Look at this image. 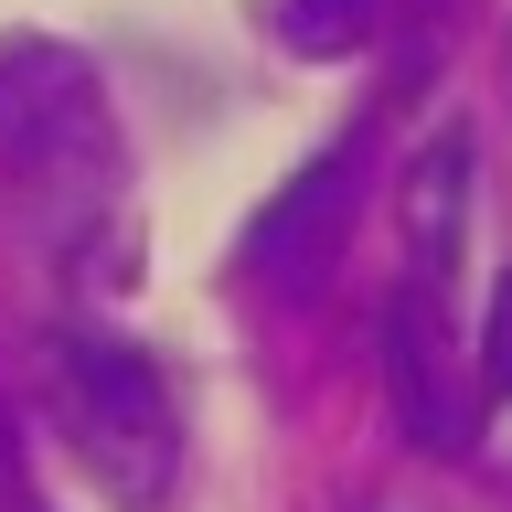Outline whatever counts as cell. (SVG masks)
<instances>
[{"mask_svg":"<svg viewBox=\"0 0 512 512\" xmlns=\"http://www.w3.org/2000/svg\"><path fill=\"white\" fill-rule=\"evenodd\" d=\"M43 406H54L75 470L107 512H171L182 502V406L139 342L118 331H54L43 342Z\"/></svg>","mask_w":512,"mask_h":512,"instance_id":"1","label":"cell"},{"mask_svg":"<svg viewBox=\"0 0 512 512\" xmlns=\"http://www.w3.org/2000/svg\"><path fill=\"white\" fill-rule=\"evenodd\" d=\"M352 203H363V128L331 139V150L246 224V278L278 288V299H310V288L342 267V246H352Z\"/></svg>","mask_w":512,"mask_h":512,"instance_id":"2","label":"cell"},{"mask_svg":"<svg viewBox=\"0 0 512 512\" xmlns=\"http://www.w3.org/2000/svg\"><path fill=\"white\" fill-rule=\"evenodd\" d=\"M384 384H395V416H406L416 448H459L480 438V406L470 384H459V320H448V299H427V288H395V310H384Z\"/></svg>","mask_w":512,"mask_h":512,"instance_id":"3","label":"cell"},{"mask_svg":"<svg viewBox=\"0 0 512 512\" xmlns=\"http://www.w3.org/2000/svg\"><path fill=\"white\" fill-rule=\"evenodd\" d=\"M470 203H480V139L459 118L406 160V288L459 299V246H470Z\"/></svg>","mask_w":512,"mask_h":512,"instance_id":"4","label":"cell"},{"mask_svg":"<svg viewBox=\"0 0 512 512\" xmlns=\"http://www.w3.org/2000/svg\"><path fill=\"white\" fill-rule=\"evenodd\" d=\"M384 11H395V0H288V43H299V54H352Z\"/></svg>","mask_w":512,"mask_h":512,"instance_id":"5","label":"cell"},{"mask_svg":"<svg viewBox=\"0 0 512 512\" xmlns=\"http://www.w3.org/2000/svg\"><path fill=\"white\" fill-rule=\"evenodd\" d=\"M480 384H491V395H512V278L491 288V342H480Z\"/></svg>","mask_w":512,"mask_h":512,"instance_id":"6","label":"cell"},{"mask_svg":"<svg viewBox=\"0 0 512 512\" xmlns=\"http://www.w3.org/2000/svg\"><path fill=\"white\" fill-rule=\"evenodd\" d=\"M0 512H43V502H32V491H22V480H11V502H0Z\"/></svg>","mask_w":512,"mask_h":512,"instance_id":"7","label":"cell"}]
</instances>
